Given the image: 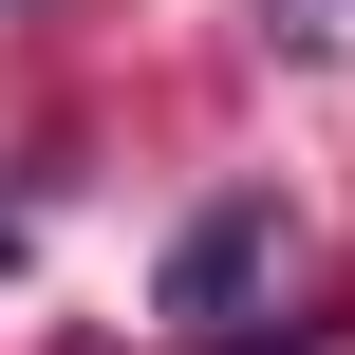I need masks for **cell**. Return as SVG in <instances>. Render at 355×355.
Returning a JSON list of instances; mask_svg holds the SVG:
<instances>
[{
  "label": "cell",
  "instance_id": "obj_1",
  "mask_svg": "<svg viewBox=\"0 0 355 355\" xmlns=\"http://www.w3.org/2000/svg\"><path fill=\"white\" fill-rule=\"evenodd\" d=\"M262 281H281V206H262V187H225V206L168 243V318H187V337H225Z\"/></svg>",
  "mask_w": 355,
  "mask_h": 355
},
{
  "label": "cell",
  "instance_id": "obj_2",
  "mask_svg": "<svg viewBox=\"0 0 355 355\" xmlns=\"http://www.w3.org/2000/svg\"><path fill=\"white\" fill-rule=\"evenodd\" d=\"M262 37L281 56H355V0H262Z\"/></svg>",
  "mask_w": 355,
  "mask_h": 355
}]
</instances>
